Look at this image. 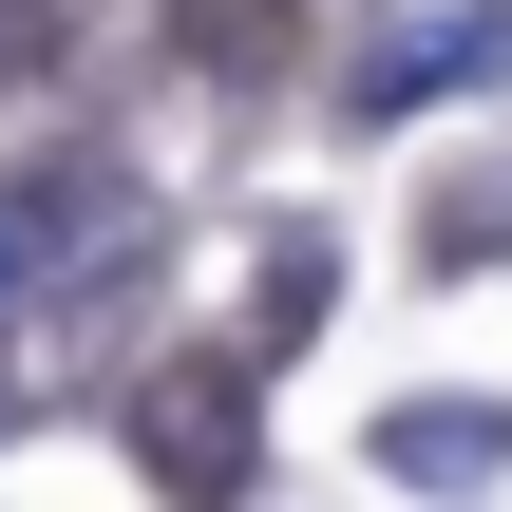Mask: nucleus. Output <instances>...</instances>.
<instances>
[{"label":"nucleus","mask_w":512,"mask_h":512,"mask_svg":"<svg viewBox=\"0 0 512 512\" xmlns=\"http://www.w3.org/2000/svg\"><path fill=\"white\" fill-rule=\"evenodd\" d=\"M171 57L209 95H285L304 76V0H171Z\"/></svg>","instance_id":"nucleus-6"},{"label":"nucleus","mask_w":512,"mask_h":512,"mask_svg":"<svg viewBox=\"0 0 512 512\" xmlns=\"http://www.w3.org/2000/svg\"><path fill=\"white\" fill-rule=\"evenodd\" d=\"M323 304H342V228H323V209H266V247H247V304H228V323L266 342V380L323 342Z\"/></svg>","instance_id":"nucleus-4"},{"label":"nucleus","mask_w":512,"mask_h":512,"mask_svg":"<svg viewBox=\"0 0 512 512\" xmlns=\"http://www.w3.org/2000/svg\"><path fill=\"white\" fill-rule=\"evenodd\" d=\"M57 57H76V0H0V95H57Z\"/></svg>","instance_id":"nucleus-8"},{"label":"nucleus","mask_w":512,"mask_h":512,"mask_svg":"<svg viewBox=\"0 0 512 512\" xmlns=\"http://www.w3.org/2000/svg\"><path fill=\"white\" fill-rule=\"evenodd\" d=\"M399 266H418V285H475V266H512V133L418 171V209H399Z\"/></svg>","instance_id":"nucleus-3"},{"label":"nucleus","mask_w":512,"mask_h":512,"mask_svg":"<svg viewBox=\"0 0 512 512\" xmlns=\"http://www.w3.org/2000/svg\"><path fill=\"white\" fill-rule=\"evenodd\" d=\"M114 437H133L171 494H247V475H266V342L228 323V342H171V361H133Z\"/></svg>","instance_id":"nucleus-1"},{"label":"nucleus","mask_w":512,"mask_h":512,"mask_svg":"<svg viewBox=\"0 0 512 512\" xmlns=\"http://www.w3.org/2000/svg\"><path fill=\"white\" fill-rule=\"evenodd\" d=\"M361 456H380L399 494H494V475H512V399H399Z\"/></svg>","instance_id":"nucleus-5"},{"label":"nucleus","mask_w":512,"mask_h":512,"mask_svg":"<svg viewBox=\"0 0 512 512\" xmlns=\"http://www.w3.org/2000/svg\"><path fill=\"white\" fill-rule=\"evenodd\" d=\"M475 76H512V0H437V19H380L361 57H342V133H418L437 95H475Z\"/></svg>","instance_id":"nucleus-2"},{"label":"nucleus","mask_w":512,"mask_h":512,"mask_svg":"<svg viewBox=\"0 0 512 512\" xmlns=\"http://www.w3.org/2000/svg\"><path fill=\"white\" fill-rule=\"evenodd\" d=\"M95 209H114L95 171H19V190H0V304H19V285L57 266V228H95Z\"/></svg>","instance_id":"nucleus-7"},{"label":"nucleus","mask_w":512,"mask_h":512,"mask_svg":"<svg viewBox=\"0 0 512 512\" xmlns=\"http://www.w3.org/2000/svg\"><path fill=\"white\" fill-rule=\"evenodd\" d=\"M19 399H38V380H19V342H0V418H19Z\"/></svg>","instance_id":"nucleus-9"}]
</instances>
